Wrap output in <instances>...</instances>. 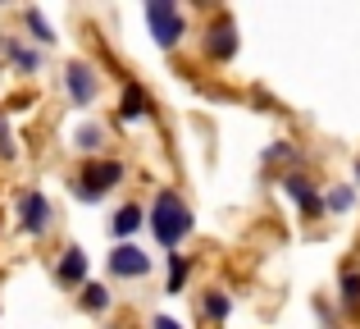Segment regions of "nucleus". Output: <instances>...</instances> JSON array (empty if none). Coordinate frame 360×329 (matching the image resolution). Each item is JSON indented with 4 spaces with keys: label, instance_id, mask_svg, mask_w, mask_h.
Here are the masks:
<instances>
[{
    "label": "nucleus",
    "instance_id": "nucleus-2",
    "mask_svg": "<svg viewBox=\"0 0 360 329\" xmlns=\"http://www.w3.org/2000/svg\"><path fill=\"white\" fill-rule=\"evenodd\" d=\"M115 183H123L119 161H82L78 178H73V197H78V201H101Z\"/></svg>",
    "mask_w": 360,
    "mask_h": 329
},
{
    "label": "nucleus",
    "instance_id": "nucleus-18",
    "mask_svg": "<svg viewBox=\"0 0 360 329\" xmlns=\"http://www.w3.org/2000/svg\"><path fill=\"white\" fill-rule=\"evenodd\" d=\"M352 201H356V192H352V187H333V192L324 197V206H328V211H352Z\"/></svg>",
    "mask_w": 360,
    "mask_h": 329
},
{
    "label": "nucleus",
    "instance_id": "nucleus-20",
    "mask_svg": "<svg viewBox=\"0 0 360 329\" xmlns=\"http://www.w3.org/2000/svg\"><path fill=\"white\" fill-rule=\"evenodd\" d=\"M150 329H183V325L169 321V316H155V321H150Z\"/></svg>",
    "mask_w": 360,
    "mask_h": 329
},
{
    "label": "nucleus",
    "instance_id": "nucleus-17",
    "mask_svg": "<svg viewBox=\"0 0 360 329\" xmlns=\"http://www.w3.org/2000/svg\"><path fill=\"white\" fill-rule=\"evenodd\" d=\"M342 302L360 306V270H342Z\"/></svg>",
    "mask_w": 360,
    "mask_h": 329
},
{
    "label": "nucleus",
    "instance_id": "nucleus-8",
    "mask_svg": "<svg viewBox=\"0 0 360 329\" xmlns=\"http://www.w3.org/2000/svg\"><path fill=\"white\" fill-rule=\"evenodd\" d=\"M283 192H288V197H292V201H297V206H301L306 215H319V211H324V201H319V192L310 187V178H301V174L283 178Z\"/></svg>",
    "mask_w": 360,
    "mask_h": 329
},
{
    "label": "nucleus",
    "instance_id": "nucleus-10",
    "mask_svg": "<svg viewBox=\"0 0 360 329\" xmlns=\"http://www.w3.org/2000/svg\"><path fill=\"white\" fill-rule=\"evenodd\" d=\"M141 224H146L141 206H132V201H128V206H119V211H115V220H110V233H115V238H132Z\"/></svg>",
    "mask_w": 360,
    "mask_h": 329
},
{
    "label": "nucleus",
    "instance_id": "nucleus-5",
    "mask_svg": "<svg viewBox=\"0 0 360 329\" xmlns=\"http://www.w3.org/2000/svg\"><path fill=\"white\" fill-rule=\"evenodd\" d=\"M18 220H23V233L41 238V233L51 229V201H46L41 192H23L18 197Z\"/></svg>",
    "mask_w": 360,
    "mask_h": 329
},
{
    "label": "nucleus",
    "instance_id": "nucleus-9",
    "mask_svg": "<svg viewBox=\"0 0 360 329\" xmlns=\"http://www.w3.org/2000/svg\"><path fill=\"white\" fill-rule=\"evenodd\" d=\"M55 275H60V284H82V288H87V252H82V247H64Z\"/></svg>",
    "mask_w": 360,
    "mask_h": 329
},
{
    "label": "nucleus",
    "instance_id": "nucleus-14",
    "mask_svg": "<svg viewBox=\"0 0 360 329\" xmlns=\"http://www.w3.org/2000/svg\"><path fill=\"white\" fill-rule=\"evenodd\" d=\"M229 311H233V297L219 293V288H210V293H205V316H210V321H229Z\"/></svg>",
    "mask_w": 360,
    "mask_h": 329
},
{
    "label": "nucleus",
    "instance_id": "nucleus-12",
    "mask_svg": "<svg viewBox=\"0 0 360 329\" xmlns=\"http://www.w3.org/2000/svg\"><path fill=\"white\" fill-rule=\"evenodd\" d=\"M23 23H27V32H32L41 46H51V42H55V27L41 18V9H23Z\"/></svg>",
    "mask_w": 360,
    "mask_h": 329
},
{
    "label": "nucleus",
    "instance_id": "nucleus-6",
    "mask_svg": "<svg viewBox=\"0 0 360 329\" xmlns=\"http://www.w3.org/2000/svg\"><path fill=\"white\" fill-rule=\"evenodd\" d=\"M64 87H69V97L78 101V106H91V101H96V92H101L96 69H91V64H78V60H73L69 69H64Z\"/></svg>",
    "mask_w": 360,
    "mask_h": 329
},
{
    "label": "nucleus",
    "instance_id": "nucleus-7",
    "mask_svg": "<svg viewBox=\"0 0 360 329\" xmlns=\"http://www.w3.org/2000/svg\"><path fill=\"white\" fill-rule=\"evenodd\" d=\"M205 37H210V42H205L210 60H233V55H238V27H233V18H214Z\"/></svg>",
    "mask_w": 360,
    "mask_h": 329
},
{
    "label": "nucleus",
    "instance_id": "nucleus-19",
    "mask_svg": "<svg viewBox=\"0 0 360 329\" xmlns=\"http://www.w3.org/2000/svg\"><path fill=\"white\" fill-rule=\"evenodd\" d=\"M183 279H187V261L183 256H169V293H178Z\"/></svg>",
    "mask_w": 360,
    "mask_h": 329
},
{
    "label": "nucleus",
    "instance_id": "nucleus-21",
    "mask_svg": "<svg viewBox=\"0 0 360 329\" xmlns=\"http://www.w3.org/2000/svg\"><path fill=\"white\" fill-rule=\"evenodd\" d=\"M0 156H14V147H9V133H5V124H0Z\"/></svg>",
    "mask_w": 360,
    "mask_h": 329
},
{
    "label": "nucleus",
    "instance_id": "nucleus-22",
    "mask_svg": "<svg viewBox=\"0 0 360 329\" xmlns=\"http://www.w3.org/2000/svg\"><path fill=\"white\" fill-rule=\"evenodd\" d=\"M356 178H360V165H356Z\"/></svg>",
    "mask_w": 360,
    "mask_h": 329
},
{
    "label": "nucleus",
    "instance_id": "nucleus-13",
    "mask_svg": "<svg viewBox=\"0 0 360 329\" xmlns=\"http://www.w3.org/2000/svg\"><path fill=\"white\" fill-rule=\"evenodd\" d=\"M101 142H105V133H101L96 124H78V128H73V147H78V151H87V156H91Z\"/></svg>",
    "mask_w": 360,
    "mask_h": 329
},
{
    "label": "nucleus",
    "instance_id": "nucleus-16",
    "mask_svg": "<svg viewBox=\"0 0 360 329\" xmlns=\"http://www.w3.org/2000/svg\"><path fill=\"white\" fill-rule=\"evenodd\" d=\"M82 306H87L91 316L110 311V293H105V288H101V284H87V288H82Z\"/></svg>",
    "mask_w": 360,
    "mask_h": 329
},
{
    "label": "nucleus",
    "instance_id": "nucleus-4",
    "mask_svg": "<svg viewBox=\"0 0 360 329\" xmlns=\"http://www.w3.org/2000/svg\"><path fill=\"white\" fill-rule=\"evenodd\" d=\"M110 275L115 279H141V275H150V256L141 247H132V242H119L110 252Z\"/></svg>",
    "mask_w": 360,
    "mask_h": 329
},
{
    "label": "nucleus",
    "instance_id": "nucleus-3",
    "mask_svg": "<svg viewBox=\"0 0 360 329\" xmlns=\"http://www.w3.org/2000/svg\"><path fill=\"white\" fill-rule=\"evenodd\" d=\"M146 27H150V37H155L165 51H174V46L183 42V32H187V18L178 14L169 0H150L146 5Z\"/></svg>",
    "mask_w": 360,
    "mask_h": 329
},
{
    "label": "nucleus",
    "instance_id": "nucleus-15",
    "mask_svg": "<svg viewBox=\"0 0 360 329\" xmlns=\"http://www.w3.org/2000/svg\"><path fill=\"white\" fill-rule=\"evenodd\" d=\"M0 51H5V55H14V60H18V69H23V73H32L37 64H41V60H37L32 51H23V46L14 42V37H5V42H0Z\"/></svg>",
    "mask_w": 360,
    "mask_h": 329
},
{
    "label": "nucleus",
    "instance_id": "nucleus-1",
    "mask_svg": "<svg viewBox=\"0 0 360 329\" xmlns=\"http://www.w3.org/2000/svg\"><path fill=\"white\" fill-rule=\"evenodd\" d=\"M150 233H155V242L160 247H169L174 252L178 242L192 233V206L183 201L178 192H169V187H160L155 192V201H150Z\"/></svg>",
    "mask_w": 360,
    "mask_h": 329
},
{
    "label": "nucleus",
    "instance_id": "nucleus-11",
    "mask_svg": "<svg viewBox=\"0 0 360 329\" xmlns=\"http://www.w3.org/2000/svg\"><path fill=\"white\" fill-rule=\"evenodd\" d=\"M146 92L137 87V82H128L123 87V101H119V115H123V124H137V119H146Z\"/></svg>",
    "mask_w": 360,
    "mask_h": 329
}]
</instances>
